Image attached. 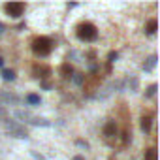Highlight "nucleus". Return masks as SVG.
I'll list each match as a JSON object with an SVG mask.
<instances>
[{
    "label": "nucleus",
    "mask_w": 160,
    "mask_h": 160,
    "mask_svg": "<svg viewBox=\"0 0 160 160\" xmlns=\"http://www.w3.org/2000/svg\"><path fill=\"white\" fill-rule=\"evenodd\" d=\"M77 36L81 38V40H94V38H96V27L91 25V23H85V25L79 27Z\"/></svg>",
    "instance_id": "f257e3e1"
},
{
    "label": "nucleus",
    "mask_w": 160,
    "mask_h": 160,
    "mask_svg": "<svg viewBox=\"0 0 160 160\" xmlns=\"http://www.w3.org/2000/svg\"><path fill=\"white\" fill-rule=\"evenodd\" d=\"M34 51L40 55H47L51 51V40L49 38H40L34 42Z\"/></svg>",
    "instance_id": "f03ea898"
},
{
    "label": "nucleus",
    "mask_w": 160,
    "mask_h": 160,
    "mask_svg": "<svg viewBox=\"0 0 160 160\" xmlns=\"http://www.w3.org/2000/svg\"><path fill=\"white\" fill-rule=\"evenodd\" d=\"M6 130L10 132V136L21 138V139H25V138H27V132H25L17 122H13V121H6Z\"/></svg>",
    "instance_id": "7ed1b4c3"
},
{
    "label": "nucleus",
    "mask_w": 160,
    "mask_h": 160,
    "mask_svg": "<svg viewBox=\"0 0 160 160\" xmlns=\"http://www.w3.org/2000/svg\"><path fill=\"white\" fill-rule=\"evenodd\" d=\"M6 12L12 17H21L23 12H25V4H21V2H10V4H6Z\"/></svg>",
    "instance_id": "20e7f679"
},
{
    "label": "nucleus",
    "mask_w": 160,
    "mask_h": 160,
    "mask_svg": "<svg viewBox=\"0 0 160 160\" xmlns=\"http://www.w3.org/2000/svg\"><path fill=\"white\" fill-rule=\"evenodd\" d=\"M115 132H117V126H115V122H113V121H109V122L104 126V136L113 138V136H115Z\"/></svg>",
    "instance_id": "39448f33"
},
{
    "label": "nucleus",
    "mask_w": 160,
    "mask_h": 160,
    "mask_svg": "<svg viewBox=\"0 0 160 160\" xmlns=\"http://www.w3.org/2000/svg\"><path fill=\"white\" fill-rule=\"evenodd\" d=\"M27 102H28L30 106H40V102H42V100H40V96H38V94H28V96H27Z\"/></svg>",
    "instance_id": "423d86ee"
},
{
    "label": "nucleus",
    "mask_w": 160,
    "mask_h": 160,
    "mask_svg": "<svg viewBox=\"0 0 160 160\" xmlns=\"http://www.w3.org/2000/svg\"><path fill=\"white\" fill-rule=\"evenodd\" d=\"M0 98L6 100V102H12V104H17V102H19V98L13 96V94H0Z\"/></svg>",
    "instance_id": "0eeeda50"
},
{
    "label": "nucleus",
    "mask_w": 160,
    "mask_h": 160,
    "mask_svg": "<svg viewBox=\"0 0 160 160\" xmlns=\"http://www.w3.org/2000/svg\"><path fill=\"white\" fill-rule=\"evenodd\" d=\"M28 122H30V124H36V126H38V124H42V126H49V124H51V122H47L45 119H30Z\"/></svg>",
    "instance_id": "6e6552de"
},
{
    "label": "nucleus",
    "mask_w": 160,
    "mask_h": 160,
    "mask_svg": "<svg viewBox=\"0 0 160 160\" xmlns=\"http://www.w3.org/2000/svg\"><path fill=\"white\" fill-rule=\"evenodd\" d=\"M141 128L145 132H149V128H151V117H143L141 119Z\"/></svg>",
    "instance_id": "1a4fd4ad"
},
{
    "label": "nucleus",
    "mask_w": 160,
    "mask_h": 160,
    "mask_svg": "<svg viewBox=\"0 0 160 160\" xmlns=\"http://www.w3.org/2000/svg\"><path fill=\"white\" fill-rule=\"evenodd\" d=\"M2 77L6 79V81H13V77H15V73H13L12 70H4V72H2Z\"/></svg>",
    "instance_id": "9d476101"
},
{
    "label": "nucleus",
    "mask_w": 160,
    "mask_h": 160,
    "mask_svg": "<svg viewBox=\"0 0 160 160\" xmlns=\"http://www.w3.org/2000/svg\"><path fill=\"white\" fill-rule=\"evenodd\" d=\"M147 32H149V34H154V32H156V21H154V19L149 21V25H147Z\"/></svg>",
    "instance_id": "9b49d317"
},
{
    "label": "nucleus",
    "mask_w": 160,
    "mask_h": 160,
    "mask_svg": "<svg viewBox=\"0 0 160 160\" xmlns=\"http://www.w3.org/2000/svg\"><path fill=\"white\" fill-rule=\"evenodd\" d=\"M145 160H156V151L154 149H149L145 152Z\"/></svg>",
    "instance_id": "f8f14e48"
},
{
    "label": "nucleus",
    "mask_w": 160,
    "mask_h": 160,
    "mask_svg": "<svg viewBox=\"0 0 160 160\" xmlns=\"http://www.w3.org/2000/svg\"><path fill=\"white\" fill-rule=\"evenodd\" d=\"M154 64H156V57H154V55H152V57H151V58H149V62H147V66H145V70H147V72H149V70H151V68H152V66H154Z\"/></svg>",
    "instance_id": "ddd939ff"
},
{
    "label": "nucleus",
    "mask_w": 160,
    "mask_h": 160,
    "mask_svg": "<svg viewBox=\"0 0 160 160\" xmlns=\"http://www.w3.org/2000/svg\"><path fill=\"white\" fill-rule=\"evenodd\" d=\"M73 83H75V85H81V83H83L81 73H75V75H73Z\"/></svg>",
    "instance_id": "4468645a"
},
{
    "label": "nucleus",
    "mask_w": 160,
    "mask_h": 160,
    "mask_svg": "<svg viewBox=\"0 0 160 160\" xmlns=\"http://www.w3.org/2000/svg\"><path fill=\"white\" fill-rule=\"evenodd\" d=\"M154 92H156V85H151V87H149V91H147V96H152Z\"/></svg>",
    "instance_id": "2eb2a0df"
},
{
    "label": "nucleus",
    "mask_w": 160,
    "mask_h": 160,
    "mask_svg": "<svg viewBox=\"0 0 160 160\" xmlns=\"http://www.w3.org/2000/svg\"><path fill=\"white\" fill-rule=\"evenodd\" d=\"M109 60L115 62V60H117V53H109Z\"/></svg>",
    "instance_id": "dca6fc26"
},
{
    "label": "nucleus",
    "mask_w": 160,
    "mask_h": 160,
    "mask_svg": "<svg viewBox=\"0 0 160 160\" xmlns=\"http://www.w3.org/2000/svg\"><path fill=\"white\" fill-rule=\"evenodd\" d=\"M2 30H4V25H0V32H2Z\"/></svg>",
    "instance_id": "f3484780"
},
{
    "label": "nucleus",
    "mask_w": 160,
    "mask_h": 160,
    "mask_svg": "<svg viewBox=\"0 0 160 160\" xmlns=\"http://www.w3.org/2000/svg\"><path fill=\"white\" fill-rule=\"evenodd\" d=\"M2 64H4V60H2V58H0V66H2Z\"/></svg>",
    "instance_id": "a211bd4d"
}]
</instances>
